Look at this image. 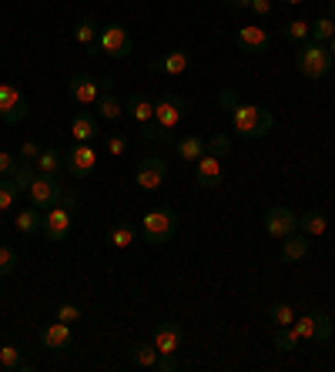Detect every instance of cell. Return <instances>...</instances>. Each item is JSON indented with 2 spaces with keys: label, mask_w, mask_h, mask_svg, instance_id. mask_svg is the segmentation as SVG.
<instances>
[{
  "label": "cell",
  "mask_w": 335,
  "mask_h": 372,
  "mask_svg": "<svg viewBox=\"0 0 335 372\" xmlns=\"http://www.w3.org/2000/svg\"><path fill=\"white\" fill-rule=\"evenodd\" d=\"M231 128L241 138H265L268 131L275 128V117L262 105H245V101H238V105L231 107Z\"/></svg>",
  "instance_id": "6da1fadb"
},
{
  "label": "cell",
  "mask_w": 335,
  "mask_h": 372,
  "mask_svg": "<svg viewBox=\"0 0 335 372\" xmlns=\"http://www.w3.org/2000/svg\"><path fill=\"white\" fill-rule=\"evenodd\" d=\"M178 232V215L171 208H155L141 218V235L148 245H165Z\"/></svg>",
  "instance_id": "7a4b0ae2"
},
{
  "label": "cell",
  "mask_w": 335,
  "mask_h": 372,
  "mask_svg": "<svg viewBox=\"0 0 335 372\" xmlns=\"http://www.w3.org/2000/svg\"><path fill=\"white\" fill-rule=\"evenodd\" d=\"M332 64L335 60H332V54H329V47L315 44V41H312V44H302L299 54H295V68H299L309 81H322L325 74L332 70Z\"/></svg>",
  "instance_id": "3957f363"
},
{
  "label": "cell",
  "mask_w": 335,
  "mask_h": 372,
  "mask_svg": "<svg viewBox=\"0 0 335 372\" xmlns=\"http://www.w3.org/2000/svg\"><path fill=\"white\" fill-rule=\"evenodd\" d=\"M185 117V97L181 94H165L155 101V124L161 128V138H168Z\"/></svg>",
  "instance_id": "277c9868"
},
{
  "label": "cell",
  "mask_w": 335,
  "mask_h": 372,
  "mask_svg": "<svg viewBox=\"0 0 335 372\" xmlns=\"http://www.w3.org/2000/svg\"><path fill=\"white\" fill-rule=\"evenodd\" d=\"M292 329H295V336L299 339H309V342H329V336H332V319L325 312H309V315H295V322H292Z\"/></svg>",
  "instance_id": "5b68a950"
},
{
  "label": "cell",
  "mask_w": 335,
  "mask_h": 372,
  "mask_svg": "<svg viewBox=\"0 0 335 372\" xmlns=\"http://www.w3.org/2000/svg\"><path fill=\"white\" fill-rule=\"evenodd\" d=\"M60 191H64V188L57 185V178L54 175H34V181H31V188H27L31 205H34L37 211L54 208V205L60 201Z\"/></svg>",
  "instance_id": "8992f818"
},
{
  "label": "cell",
  "mask_w": 335,
  "mask_h": 372,
  "mask_svg": "<svg viewBox=\"0 0 335 372\" xmlns=\"http://www.w3.org/2000/svg\"><path fill=\"white\" fill-rule=\"evenodd\" d=\"M27 97L21 87H13V84H0V121H7V124H21L27 117Z\"/></svg>",
  "instance_id": "52a82bcc"
},
{
  "label": "cell",
  "mask_w": 335,
  "mask_h": 372,
  "mask_svg": "<svg viewBox=\"0 0 335 372\" xmlns=\"http://www.w3.org/2000/svg\"><path fill=\"white\" fill-rule=\"evenodd\" d=\"M71 225H74V211L64 208V205H54L48 208V215L40 218V232L48 242H64L67 235H71Z\"/></svg>",
  "instance_id": "ba28073f"
},
{
  "label": "cell",
  "mask_w": 335,
  "mask_h": 372,
  "mask_svg": "<svg viewBox=\"0 0 335 372\" xmlns=\"http://www.w3.org/2000/svg\"><path fill=\"white\" fill-rule=\"evenodd\" d=\"M97 44H101V51L104 54H111V58H128L131 54V34H128V27H121V23H108V27H101V34H97Z\"/></svg>",
  "instance_id": "9c48e42d"
},
{
  "label": "cell",
  "mask_w": 335,
  "mask_h": 372,
  "mask_svg": "<svg viewBox=\"0 0 335 372\" xmlns=\"http://www.w3.org/2000/svg\"><path fill=\"white\" fill-rule=\"evenodd\" d=\"M265 232L272 235V238H288L292 232H299V215L292 208L275 205V208L265 211Z\"/></svg>",
  "instance_id": "30bf717a"
},
{
  "label": "cell",
  "mask_w": 335,
  "mask_h": 372,
  "mask_svg": "<svg viewBox=\"0 0 335 372\" xmlns=\"http://www.w3.org/2000/svg\"><path fill=\"white\" fill-rule=\"evenodd\" d=\"M168 178V161L165 158H144L141 164H138V175H134V181H138V188L141 191H158V188L165 185Z\"/></svg>",
  "instance_id": "8fae6325"
},
{
  "label": "cell",
  "mask_w": 335,
  "mask_h": 372,
  "mask_svg": "<svg viewBox=\"0 0 335 372\" xmlns=\"http://www.w3.org/2000/svg\"><path fill=\"white\" fill-rule=\"evenodd\" d=\"M64 168H67V175H74V178H87L97 168V152L91 144H81V141H77L71 152H67V158H64Z\"/></svg>",
  "instance_id": "7c38bea8"
},
{
  "label": "cell",
  "mask_w": 335,
  "mask_h": 372,
  "mask_svg": "<svg viewBox=\"0 0 335 372\" xmlns=\"http://www.w3.org/2000/svg\"><path fill=\"white\" fill-rule=\"evenodd\" d=\"M67 94H71L77 105H97V97H101V81L91 78V74H74L71 81H67Z\"/></svg>",
  "instance_id": "4fadbf2b"
},
{
  "label": "cell",
  "mask_w": 335,
  "mask_h": 372,
  "mask_svg": "<svg viewBox=\"0 0 335 372\" xmlns=\"http://www.w3.org/2000/svg\"><path fill=\"white\" fill-rule=\"evenodd\" d=\"M71 342H74V332L67 322H50V326L40 329V346L50 352H64V349H71Z\"/></svg>",
  "instance_id": "5bb4252c"
},
{
  "label": "cell",
  "mask_w": 335,
  "mask_h": 372,
  "mask_svg": "<svg viewBox=\"0 0 335 372\" xmlns=\"http://www.w3.org/2000/svg\"><path fill=\"white\" fill-rule=\"evenodd\" d=\"M97 115L108 117V121H118L124 115V105L114 94V78H101V97H97Z\"/></svg>",
  "instance_id": "9a60e30c"
},
{
  "label": "cell",
  "mask_w": 335,
  "mask_h": 372,
  "mask_svg": "<svg viewBox=\"0 0 335 372\" xmlns=\"http://www.w3.org/2000/svg\"><path fill=\"white\" fill-rule=\"evenodd\" d=\"M194 178H198V185L202 188H218L221 185V158L204 152L198 161H194Z\"/></svg>",
  "instance_id": "2e32d148"
},
{
  "label": "cell",
  "mask_w": 335,
  "mask_h": 372,
  "mask_svg": "<svg viewBox=\"0 0 335 372\" xmlns=\"http://www.w3.org/2000/svg\"><path fill=\"white\" fill-rule=\"evenodd\" d=\"M238 47L248 54H268L272 51V37L265 27H241L238 31Z\"/></svg>",
  "instance_id": "e0dca14e"
},
{
  "label": "cell",
  "mask_w": 335,
  "mask_h": 372,
  "mask_svg": "<svg viewBox=\"0 0 335 372\" xmlns=\"http://www.w3.org/2000/svg\"><path fill=\"white\" fill-rule=\"evenodd\" d=\"M158 346V352L161 356H171V352L181 349V326L178 322H161V326L155 329V339H151Z\"/></svg>",
  "instance_id": "ac0fdd59"
},
{
  "label": "cell",
  "mask_w": 335,
  "mask_h": 372,
  "mask_svg": "<svg viewBox=\"0 0 335 372\" xmlns=\"http://www.w3.org/2000/svg\"><path fill=\"white\" fill-rule=\"evenodd\" d=\"M151 70L178 78V74H185V70H188V51H185V47H178V51H168L165 58L151 60Z\"/></svg>",
  "instance_id": "d6986e66"
},
{
  "label": "cell",
  "mask_w": 335,
  "mask_h": 372,
  "mask_svg": "<svg viewBox=\"0 0 335 372\" xmlns=\"http://www.w3.org/2000/svg\"><path fill=\"white\" fill-rule=\"evenodd\" d=\"M124 107H128V115H131L138 124H148V121H155V101H151L148 94H131Z\"/></svg>",
  "instance_id": "ffe728a7"
},
{
  "label": "cell",
  "mask_w": 335,
  "mask_h": 372,
  "mask_svg": "<svg viewBox=\"0 0 335 372\" xmlns=\"http://www.w3.org/2000/svg\"><path fill=\"white\" fill-rule=\"evenodd\" d=\"M305 255H309V242H305V235L292 232L288 238H282V252H278L282 262H302Z\"/></svg>",
  "instance_id": "44dd1931"
},
{
  "label": "cell",
  "mask_w": 335,
  "mask_h": 372,
  "mask_svg": "<svg viewBox=\"0 0 335 372\" xmlns=\"http://www.w3.org/2000/svg\"><path fill=\"white\" fill-rule=\"evenodd\" d=\"M71 138L81 141V144H91L97 138V117L91 115H74L71 121Z\"/></svg>",
  "instance_id": "7402d4cb"
},
{
  "label": "cell",
  "mask_w": 335,
  "mask_h": 372,
  "mask_svg": "<svg viewBox=\"0 0 335 372\" xmlns=\"http://www.w3.org/2000/svg\"><path fill=\"white\" fill-rule=\"evenodd\" d=\"M299 228L305 238H322L325 235V215L322 211H302L299 215Z\"/></svg>",
  "instance_id": "603a6c76"
},
{
  "label": "cell",
  "mask_w": 335,
  "mask_h": 372,
  "mask_svg": "<svg viewBox=\"0 0 335 372\" xmlns=\"http://www.w3.org/2000/svg\"><path fill=\"white\" fill-rule=\"evenodd\" d=\"M158 346L155 342H134L131 346V362L134 366H141V369H155V362H158Z\"/></svg>",
  "instance_id": "cb8c5ba5"
},
{
  "label": "cell",
  "mask_w": 335,
  "mask_h": 372,
  "mask_svg": "<svg viewBox=\"0 0 335 372\" xmlns=\"http://www.w3.org/2000/svg\"><path fill=\"white\" fill-rule=\"evenodd\" d=\"M108 242L114 245V248H128V245L138 242V228H131L128 221H118V225L108 228Z\"/></svg>",
  "instance_id": "d4e9b609"
},
{
  "label": "cell",
  "mask_w": 335,
  "mask_h": 372,
  "mask_svg": "<svg viewBox=\"0 0 335 372\" xmlns=\"http://www.w3.org/2000/svg\"><path fill=\"white\" fill-rule=\"evenodd\" d=\"M204 152H208V148H204V141L198 138V134H185V138L178 141V158L181 161H198Z\"/></svg>",
  "instance_id": "484cf974"
},
{
  "label": "cell",
  "mask_w": 335,
  "mask_h": 372,
  "mask_svg": "<svg viewBox=\"0 0 335 372\" xmlns=\"http://www.w3.org/2000/svg\"><path fill=\"white\" fill-rule=\"evenodd\" d=\"M0 366L7 372H31V366L24 362V356H21L17 346H4V349H0Z\"/></svg>",
  "instance_id": "4316f807"
},
{
  "label": "cell",
  "mask_w": 335,
  "mask_h": 372,
  "mask_svg": "<svg viewBox=\"0 0 335 372\" xmlns=\"http://www.w3.org/2000/svg\"><path fill=\"white\" fill-rule=\"evenodd\" d=\"M40 218H44V215H37V208H24V211H17L13 225H17L21 235H34V232H40Z\"/></svg>",
  "instance_id": "83f0119b"
},
{
  "label": "cell",
  "mask_w": 335,
  "mask_h": 372,
  "mask_svg": "<svg viewBox=\"0 0 335 372\" xmlns=\"http://www.w3.org/2000/svg\"><path fill=\"white\" fill-rule=\"evenodd\" d=\"M34 164H37V171H40V175H57L64 161H60V152H50V148L44 152V148H40V154H37Z\"/></svg>",
  "instance_id": "f1b7e54d"
},
{
  "label": "cell",
  "mask_w": 335,
  "mask_h": 372,
  "mask_svg": "<svg viewBox=\"0 0 335 372\" xmlns=\"http://www.w3.org/2000/svg\"><path fill=\"white\" fill-rule=\"evenodd\" d=\"M17 195H21V188H17V181H13L11 175L0 178V211L13 208V201H17Z\"/></svg>",
  "instance_id": "f546056e"
},
{
  "label": "cell",
  "mask_w": 335,
  "mask_h": 372,
  "mask_svg": "<svg viewBox=\"0 0 335 372\" xmlns=\"http://www.w3.org/2000/svg\"><path fill=\"white\" fill-rule=\"evenodd\" d=\"M74 41L77 44H94L97 41V23L91 17H81V21L74 23Z\"/></svg>",
  "instance_id": "4dcf8cb0"
},
{
  "label": "cell",
  "mask_w": 335,
  "mask_h": 372,
  "mask_svg": "<svg viewBox=\"0 0 335 372\" xmlns=\"http://www.w3.org/2000/svg\"><path fill=\"white\" fill-rule=\"evenodd\" d=\"M302 339L295 336V329L292 326H275V349L282 352H295V346H299Z\"/></svg>",
  "instance_id": "1f68e13d"
},
{
  "label": "cell",
  "mask_w": 335,
  "mask_h": 372,
  "mask_svg": "<svg viewBox=\"0 0 335 372\" xmlns=\"http://www.w3.org/2000/svg\"><path fill=\"white\" fill-rule=\"evenodd\" d=\"M309 37L315 41V44H329V41L335 37V21H329V17L315 21L312 23V31H309Z\"/></svg>",
  "instance_id": "d6a6232c"
},
{
  "label": "cell",
  "mask_w": 335,
  "mask_h": 372,
  "mask_svg": "<svg viewBox=\"0 0 335 372\" xmlns=\"http://www.w3.org/2000/svg\"><path fill=\"white\" fill-rule=\"evenodd\" d=\"M268 315H272L275 326H292V322H295V309H292L288 302H275L272 309H268Z\"/></svg>",
  "instance_id": "836d02e7"
},
{
  "label": "cell",
  "mask_w": 335,
  "mask_h": 372,
  "mask_svg": "<svg viewBox=\"0 0 335 372\" xmlns=\"http://www.w3.org/2000/svg\"><path fill=\"white\" fill-rule=\"evenodd\" d=\"M54 319H57V322H67V326H74V322H81V309H77L74 302H60L57 312H54Z\"/></svg>",
  "instance_id": "e575fe53"
},
{
  "label": "cell",
  "mask_w": 335,
  "mask_h": 372,
  "mask_svg": "<svg viewBox=\"0 0 335 372\" xmlns=\"http://www.w3.org/2000/svg\"><path fill=\"white\" fill-rule=\"evenodd\" d=\"M204 148H208V154H215V158H225V154L231 152V141H228L225 134H215L212 141H204Z\"/></svg>",
  "instance_id": "d590c367"
},
{
  "label": "cell",
  "mask_w": 335,
  "mask_h": 372,
  "mask_svg": "<svg viewBox=\"0 0 335 372\" xmlns=\"http://www.w3.org/2000/svg\"><path fill=\"white\" fill-rule=\"evenodd\" d=\"M309 31H312V27L305 21H288L285 23V37H288V41H302V44H305Z\"/></svg>",
  "instance_id": "8d00e7d4"
},
{
  "label": "cell",
  "mask_w": 335,
  "mask_h": 372,
  "mask_svg": "<svg viewBox=\"0 0 335 372\" xmlns=\"http://www.w3.org/2000/svg\"><path fill=\"white\" fill-rule=\"evenodd\" d=\"M13 265H17V252L7 248V245H0V279H4V275H11Z\"/></svg>",
  "instance_id": "74e56055"
},
{
  "label": "cell",
  "mask_w": 335,
  "mask_h": 372,
  "mask_svg": "<svg viewBox=\"0 0 335 372\" xmlns=\"http://www.w3.org/2000/svg\"><path fill=\"white\" fill-rule=\"evenodd\" d=\"M108 152L114 154V158H124V154H128V138H124V134H114V138L108 141Z\"/></svg>",
  "instance_id": "f35d334b"
},
{
  "label": "cell",
  "mask_w": 335,
  "mask_h": 372,
  "mask_svg": "<svg viewBox=\"0 0 335 372\" xmlns=\"http://www.w3.org/2000/svg\"><path fill=\"white\" fill-rule=\"evenodd\" d=\"M155 369L158 372H178V359H175V352H171V356H158Z\"/></svg>",
  "instance_id": "ab89813d"
},
{
  "label": "cell",
  "mask_w": 335,
  "mask_h": 372,
  "mask_svg": "<svg viewBox=\"0 0 335 372\" xmlns=\"http://www.w3.org/2000/svg\"><path fill=\"white\" fill-rule=\"evenodd\" d=\"M17 158H13V154H7V152H0V175H13V171H17Z\"/></svg>",
  "instance_id": "60d3db41"
},
{
  "label": "cell",
  "mask_w": 335,
  "mask_h": 372,
  "mask_svg": "<svg viewBox=\"0 0 335 372\" xmlns=\"http://www.w3.org/2000/svg\"><path fill=\"white\" fill-rule=\"evenodd\" d=\"M37 154H40V148H37L34 141H27L24 148H21V161H31V164H34V161H37Z\"/></svg>",
  "instance_id": "b9f144b4"
},
{
  "label": "cell",
  "mask_w": 335,
  "mask_h": 372,
  "mask_svg": "<svg viewBox=\"0 0 335 372\" xmlns=\"http://www.w3.org/2000/svg\"><path fill=\"white\" fill-rule=\"evenodd\" d=\"M218 101H221V107H228V111H231V107L238 105V94L231 91V87H225V91L218 94Z\"/></svg>",
  "instance_id": "7bdbcfd3"
},
{
  "label": "cell",
  "mask_w": 335,
  "mask_h": 372,
  "mask_svg": "<svg viewBox=\"0 0 335 372\" xmlns=\"http://www.w3.org/2000/svg\"><path fill=\"white\" fill-rule=\"evenodd\" d=\"M248 11H255L258 17H265V14H272V0H251Z\"/></svg>",
  "instance_id": "ee69618b"
},
{
  "label": "cell",
  "mask_w": 335,
  "mask_h": 372,
  "mask_svg": "<svg viewBox=\"0 0 335 372\" xmlns=\"http://www.w3.org/2000/svg\"><path fill=\"white\" fill-rule=\"evenodd\" d=\"M57 205H64V208H77V195H74V191H60V201Z\"/></svg>",
  "instance_id": "f6af8a7d"
},
{
  "label": "cell",
  "mask_w": 335,
  "mask_h": 372,
  "mask_svg": "<svg viewBox=\"0 0 335 372\" xmlns=\"http://www.w3.org/2000/svg\"><path fill=\"white\" fill-rule=\"evenodd\" d=\"M141 134H144V138L155 141V138H161V128H158L155 121H148V124H141Z\"/></svg>",
  "instance_id": "bcb514c9"
},
{
  "label": "cell",
  "mask_w": 335,
  "mask_h": 372,
  "mask_svg": "<svg viewBox=\"0 0 335 372\" xmlns=\"http://www.w3.org/2000/svg\"><path fill=\"white\" fill-rule=\"evenodd\" d=\"M228 7H231V11H245V7H248L251 0H225Z\"/></svg>",
  "instance_id": "7dc6e473"
},
{
  "label": "cell",
  "mask_w": 335,
  "mask_h": 372,
  "mask_svg": "<svg viewBox=\"0 0 335 372\" xmlns=\"http://www.w3.org/2000/svg\"><path fill=\"white\" fill-rule=\"evenodd\" d=\"M325 47H329V54H332V60H335V37H332V41H329Z\"/></svg>",
  "instance_id": "c3c4849f"
},
{
  "label": "cell",
  "mask_w": 335,
  "mask_h": 372,
  "mask_svg": "<svg viewBox=\"0 0 335 372\" xmlns=\"http://www.w3.org/2000/svg\"><path fill=\"white\" fill-rule=\"evenodd\" d=\"M332 21H335V0H332Z\"/></svg>",
  "instance_id": "681fc988"
},
{
  "label": "cell",
  "mask_w": 335,
  "mask_h": 372,
  "mask_svg": "<svg viewBox=\"0 0 335 372\" xmlns=\"http://www.w3.org/2000/svg\"><path fill=\"white\" fill-rule=\"evenodd\" d=\"M285 4H302V0H285Z\"/></svg>",
  "instance_id": "f907efd6"
}]
</instances>
